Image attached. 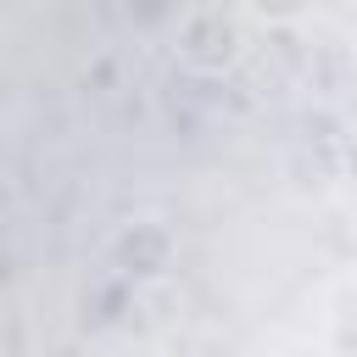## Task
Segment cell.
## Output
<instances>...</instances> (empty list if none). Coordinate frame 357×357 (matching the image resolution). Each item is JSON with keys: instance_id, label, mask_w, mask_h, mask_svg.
Instances as JSON below:
<instances>
[{"instance_id": "6da1fadb", "label": "cell", "mask_w": 357, "mask_h": 357, "mask_svg": "<svg viewBox=\"0 0 357 357\" xmlns=\"http://www.w3.org/2000/svg\"><path fill=\"white\" fill-rule=\"evenodd\" d=\"M245 11L262 17V22H296L307 11V0H245Z\"/></svg>"}]
</instances>
